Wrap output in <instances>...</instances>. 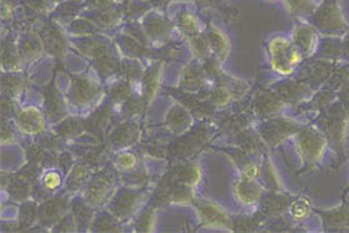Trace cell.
<instances>
[{"label": "cell", "instance_id": "6da1fadb", "mask_svg": "<svg viewBox=\"0 0 349 233\" xmlns=\"http://www.w3.org/2000/svg\"><path fill=\"white\" fill-rule=\"evenodd\" d=\"M44 184L47 188H55L60 184V176L55 172H49L44 177Z\"/></svg>", "mask_w": 349, "mask_h": 233}, {"label": "cell", "instance_id": "7a4b0ae2", "mask_svg": "<svg viewBox=\"0 0 349 233\" xmlns=\"http://www.w3.org/2000/svg\"><path fill=\"white\" fill-rule=\"evenodd\" d=\"M135 164V159H134V156H131V155H124V156H121V159H120V166L124 168H131L132 166Z\"/></svg>", "mask_w": 349, "mask_h": 233}, {"label": "cell", "instance_id": "3957f363", "mask_svg": "<svg viewBox=\"0 0 349 233\" xmlns=\"http://www.w3.org/2000/svg\"><path fill=\"white\" fill-rule=\"evenodd\" d=\"M304 211H305V209H303V207L301 205H296L293 207V213L294 214L298 213V217H300V218H303V217H304L305 214H307Z\"/></svg>", "mask_w": 349, "mask_h": 233}]
</instances>
